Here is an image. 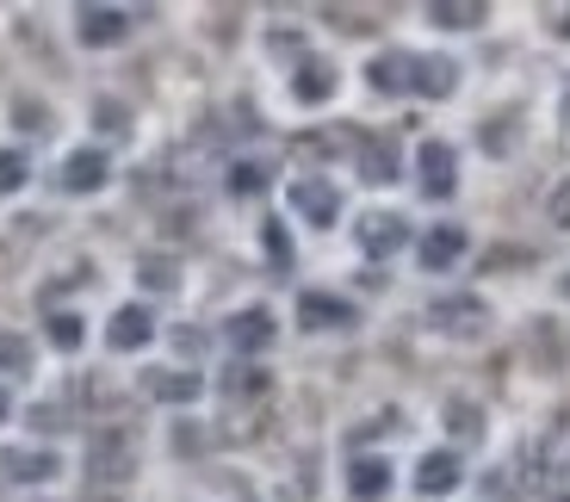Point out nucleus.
<instances>
[{"instance_id":"f257e3e1","label":"nucleus","mask_w":570,"mask_h":502,"mask_svg":"<svg viewBox=\"0 0 570 502\" xmlns=\"http://www.w3.org/2000/svg\"><path fill=\"white\" fill-rule=\"evenodd\" d=\"M428 323H434L441 335H453V342H478V335L490 329V311H484V298L453 292V298H434V304H428Z\"/></svg>"},{"instance_id":"f03ea898","label":"nucleus","mask_w":570,"mask_h":502,"mask_svg":"<svg viewBox=\"0 0 570 502\" xmlns=\"http://www.w3.org/2000/svg\"><path fill=\"white\" fill-rule=\"evenodd\" d=\"M292 211H298L311 230H328V224L342 217V187L323 180V174H304V180H292Z\"/></svg>"},{"instance_id":"7ed1b4c3","label":"nucleus","mask_w":570,"mask_h":502,"mask_svg":"<svg viewBox=\"0 0 570 502\" xmlns=\"http://www.w3.org/2000/svg\"><path fill=\"white\" fill-rule=\"evenodd\" d=\"M354 243H360V255H366V260H391L403 243H410V224H403L397 211H366L354 224Z\"/></svg>"},{"instance_id":"20e7f679","label":"nucleus","mask_w":570,"mask_h":502,"mask_svg":"<svg viewBox=\"0 0 570 502\" xmlns=\"http://www.w3.org/2000/svg\"><path fill=\"white\" fill-rule=\"evenodd\" d=\"M130 472H137V434L130 429L94 434V478H100V484H125Z\"/></svg>"},{"instance_id":"39448f33","label":"nucleus","mask_w":570,"mask_h":502,"mask_svg":"<svg viewBox=\"0 0 570 502\" xmlns=\"http://www.w3.org/2000/svg\"><path fill=\"white\" fill-rule=\"evenodd\" d=\"M415 180H422L428 199H453V187H459L453 144H422V149H415Z\"/></svg>"},{"instance_id":"423d86ee","label":"nucleus","mask_w":570,"mask_h":502,"mask_svg":"<svg viewBox=\"0 0 570 502\" xmlns=\"http://www.w3.org/2000/svg\"><path fill=\"white\" fill-rule=\"evenodd\" d=\"M459 478H465V460H459L453 446H434V453L415 460V490L422 496H446V490H459Z\"/></svg>"},{"instance_id":"0eeeda50","label":"nucleus","mask_w":570,"mask_h":502,"mask_svg":"<svg viewBox=\"0 0 570 502\" xmlns=\"http://www.w3.org/2000/svg\"><path fill=\"white\" fill-rule=\"evenodd\" d=\"M149 335H156V316H149V304H125V311H112V323H106V342H112V354H137V347H149Z\"/></svg>"},{"instance_id":"6e6552de","label":"nucleus","mask_w":570,"mask_h":502,"mask_svg":"<svg viewBox=\"0 0 570 502\" xmlns=\"http://www.w3.org/2000/svg\"><path fill=\"white\" fill-rule=\"evenodd\" d=\"M224 335H229V347H236V354L255 360V354H267V347H273V316L261 311V304H248V311H236L224 323Z\"/></svg>"},{"instance_id":"1a4fd4ad","label":"nucleus","mask_w":570,"mask_h":502,"mask_svg":"<svg viewBox=\"0 0 570 502\" xmlns=\"http://www.w3.org/2000/svg\"><path fill=\"white\" fill-rule=\"evenodd\" d=\"M298 329H354V304L335 292H304L298 298Z\"/></svg>"},{"instance_id":"9d476101","label":"nucleus","mask_w":570,"mask_h":502,"mask_svg":"<svg viewBox=\"0 0 570 502\" xmlns=\"http://www.w3.org/2000/svg\"><path fill=\"white\" fill-rule=\"evenodd\" d=\"M415 260H422L428 273H446L453 260H465V230H459V224H434V230H422Z\"/></svg>"},{"instance_id":"9b49d317","label":"nucleus","mask_w":570,"mask_h":502,"mask_svg":"<svg viewBox=\"0 0 570 502\" xmlns=\"http://www.w3.org/2000/svg\"><path fill=\"white\" fill-rule=\"evenodd\" d=\"M125 31H130L125 7H81V13H75V38L94 43V50H100V43H118Z\"/></svg>"},{"instance_id":"f8f14e48","label":"nucleus","mask_w":570,"mask_h":502,"mask_svg":"<svg viewBox=\"0 0 570 502\" xmlns=\"http://www.w3.org/2000/svg\"><path fill=\"white\" fill-rule=\"evenodd\" d=\"M533 460H540V478L552 490H570V416L552 422V434L540 441V453H533Z\"/></svg>"},{"instance_id":"ddd939ff","label":"nucleus","mask_w":570,"mask_h":502,"mask_svg":"<svg viewBox=\"0 0 570 502\" xmlns=\"http://www.w3.org/2000/svg\"><path fill=\"white\" fill-rule=\"evenodd\" d=\"M106 174H112V161H106V149H69V161H62V187L69 193H100Z\"/></svg>"},{"instance_id":"4468645a","label":"nucleus","mask_w":570,"mask_h":502,"mask_svg":"<svg viewBox=\"0 0 570 502\" xmlns=\"http://www.w3.org/2000/svg\"><path fill=\"white\" fill-rule=\"evenodd\" d=\"M199 391H205L199 373H168V366L142 373V397H156V403H199Z\"/></svg>"},{"instance_id":"2eb2a0df","label":"nucleus","mask_w":570,"mask_h":502,"mask_svg":"<svg viewBox=\"0 0 570 502\" xmlns=\"http://www.w3.org/2000/svg\"><path fill=\"white\" fill-rule=\"evenodd\" d=\"M366 81L379 93H415V57L410 50H385V57L366 62Z\"/></svg>"},{"instance_id":"dca6fc26","label":"nucleus","mask_w":570,"mask_h":502,"mask_svg":"<svg viewBox=\"0 0 570 502\" xmlns=\"http://www.w3.org/2000/svg\"><path fill=\"white\" fill-rule=\"evenodd\" d=\"M0 478H13V484H50L57 478V453L13 446V453H0Z\"/></svg>"},{"instance_id":"f3484780","label":"nucleus","mask_w":570,"mask_h":502,"mask_svg":"<svg viewBox=\"0 0 570 502\" xmlns=\"http://www.w3.org/2000/svg\"><path fill=\"white\" fill-rule=\"evenodd\" d=\"M459 87V62L453 57H415V93H428V100H446Z\"/></svg>"},{"instance_id":"a211bd4d","label":"nucleus","mask_w":570,"mask_h":502,"mask_svg":"<svg viewBox=\"0 0 570 502\" xmlns=\"http://www.w3.org/2000/svg\"><path fill=\"white\" fill-rule=\"evenodd\" d=\"M292 93H298L304 106H323L328 93H335V62H323V57L298 62V75H292Z\"/></svg>"},{"instance_id":"6ab92c4d","label":"nucleus","mask_w":570,"mask_h":502,"mask_svg":"<svg viewBox=\"0 0 570 502\" xmlns=\"http://www.w3.org/2000/svg\"><path fill=\"white\" fill-rule=\"evenodd\" d=\"M533 478H540V460H533V453H521L514 465H497V472L484 478V490L502 502V496H521V490H533Z\"/></svg>"},{"instance_id":"aec40b11","label":"nucleus","mask_w":570,"mask_h":502,"mask_svg":"<svg viewBox=\"0 0 570 502\" xmlns=\"http://www.w3.org/2000/svg\"><path fill=\"white\" fill-rule=\"evenodd\" d=\"M347 490H354L360 502H379L391 490V465L372 460V453H366V460H347Z\"/></svg>"},{"instance_id":"412c9836","label":"nucleus","mask_w":570,"mask_h":502,"mask_svg":"<svg viewBox=\"0 0 570 502\" xmlns=\"http://www.w3.org/2000/svg\"><path fill=\"white\" fill-rule=\"evenodd\" d=\"M484 13H490L484 0H434V7H428V19H434L441 31H478Z\"/></svg>"},{"instance_id":"4be33fe9","label":"nucleus","mask_w":570,"mask_h":502,"mask_svg":"<svg viewBox=\"0 0 570 502\" xmlns=\"http://www.w3.org/2000/svg\"><path fill=\"white\" fill-rule=\"evenodd\" d=\"M360 174H366L372 187H391V180H397V149H391L385 137H366V144H360Z\"/></svg>"},{"instance_id":"5701e85b","label":"nucleus","mask_w":570,"mask_h":502,"mask_svg":"<svg viewBox=\"0 0 570 502\" xmlns=\"http://www.w3.org/2000/svg\"><path fill=\"white\" fill-rule=\"evenodd\" d=\"M0 373H7V378H26L31 373V342H26V335H13V329L0 335Z\"/></svg>"},{"instance_id":"b1692460","label":"nucleus","mask_w":570,"mask_h":502,"mask_svg":"<svg viewBox=\"0 0 570 502\" xmlns=\"http://www.w3.org/2000/svg\"><path fill=\"white\" fill-rule=\"evenodd\" d=\"M50 342H57L62 354H75V347H81V316H75V311H50Z\"/></svg>"},{"instance_id":"393cba45","label":"nucleus","mask_w":570,"mask_h":502,"mask_svg":"<svg viewBox=\"0 0 570 502\" xmlns=\"http://www.w3.org/2000/svg\"><path fill=\"white\" fill-rule=\"evenodd\" d=\"M26 174H31V161L19 156V149H0V199L26 187Z\"/></svg>"},{"instance_id":"a878e982","label":"nucleus","mask_w":570,"mask_h":502,"mask_svg":"<svg viewBox=\"0 0 570 502\" xmlns=\"http://www.w3.org/2000/svg\"><path fill=\"white\" fill-rule=\"evenodd\" d=\"M267 161H236V168H229V193H261L267 187Z\"/></svg>"},{"instance_id":"bb28decb","label":"nucleus","mask_w":570,"mask_h":502,"mask_svg":"<svg viewBox=\"0 0 570 502\" xmlns=\"http://www.w3.org/2000/svg\"><path fill=\"white\" fill-rule=\"evenodd\" d=\"M446 429H453L459 441H478V434H484V416H478L471 403H453V410H446Z\"/></svg>"},{"instance_id":"cd10ccee","label":"nucleus","mask_w":570,"mask_h":502,"mask_svg":"<svg viewBox=\"0 0 570 502\" xmlns=\"http://www.w3.org/2000/svg\"><path fill=\"white\" fill-rule=\"evenodd\" d=\"M137 279H142V286H149V292H174V260L149 255V260H142V267H137Z\"/></svg>"},{"instance_id":"c85d7f7f","label":"nucleus","mask_w":570,"mask_h":502,"mask_svg":"<svg viewBox=\"0 0 570 502\" xmlns=\"http://www.w3.org/2000/svg\"><path fill=\"white\" fill-rule=\"evenodd\" d=\"M224 385H229V397H248V391L261 397V391H267V373H261V366H236Z\"/></svg>"},{"instance_id":"c756f323","label":"nucleus","mask_w":570,"mask_h":502,"mask_svg":"<svg viewBox=\"0 0 570 502\" xmlns=\"http://www.w3.org/2000/svg\"><path fill=\"white\" fill-rule=\"evenodd\" d=\"M546 211H552V224H558V230H570V180H558V187H552Z\"/></svg>"},{"instance_id":"7c9ffc66","label":"nucleus","mask_w":570,"mask_h":502,"mask_svg":"<svg viewBox=\"0 0 570 502\" xmlns=\"http://www.w3.org/2000/svg\"><path fill=\"white\" fill-rule=\"evenodd\" d=\"M94 125H106V130H125V106L100 100V106H94Z\"/></svg>"},{"instance_id":"2f4dec72","label":"nucleus","mask_w":570,"mask_h":502,"mask_svg":"<svg viewBox=\"0 0 570 502\" xmlns=\"http://www.w3.org/2000/svg\"><path fill=\"white\" fill-rule=\"evenodd\" d=\"M267 255H273V267H285V236H279V224H267Z\"/></svg>"},{"instance_id":"473e14b6","label":"nucleus","mask_w":570,"mask_h":502,"mask_svg":"<svg viewBox=\"0 0 570 502\" xmlns=\"http://www.w3.org/2000/svg\"><path fill=\"white\" fill-rule=\"evenodd\" d=\"M7 410H13V403H7V391H0V422H7Z\"/></svg>"},{"instance_id":"72a5a7b5","label":"nucleus","mask_w":570,"mask_h":502,"mask_svg":"<svg viewBox=\"0 0 570 502\" xmlns=\"http://www.w3.org/2000/svg\"><path fill=\"white\" fill-rule=\"evenodd\" d=\"M564 125H570V93H564Z\"/></svg>"},{"instance_id":"f704fd0d","label":"nucleus","mask_w":570,"mask_h":502,"mask_svg":"<svg viewBox=\"0 0 570 502\" xmlns=\"http://www.w3.org/2000/svg\"><path fill=\"white\" fill-rule=\"evenodd\" d=\"M564 298H570V273H564Z\"/></svg>"}]
</instances>
